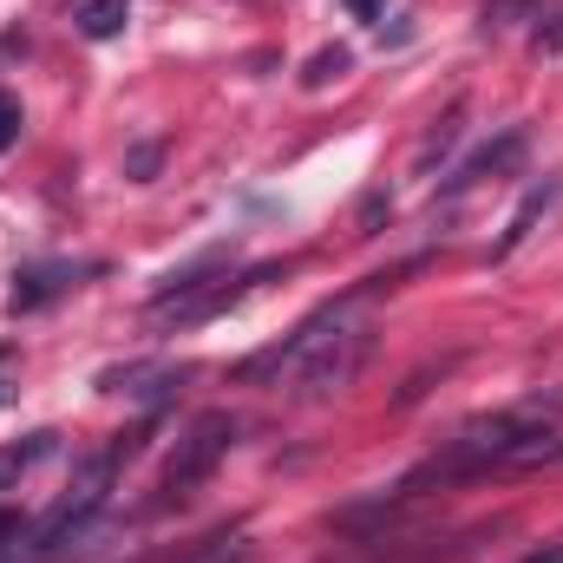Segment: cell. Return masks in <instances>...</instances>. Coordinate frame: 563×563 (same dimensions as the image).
<instances>
[{
	"mask_svg": "<svg viewBox=\"0 0 563 563\" xmlns=\"http://www.w3.org/2000/svg\"><path fill=\"white\" fill-rule=\"evenodd\" d=\"M132 452H139V432H132V439H112L106 452H92V459L79 465V478L66 485V498L26 531V558H53V551H66V544H73L106 505H112V485H119V472H125Z\"/></svg>",
	"mask_w": 563,
	"mask_h": 563,
	"instance_id": "obj_3",
	"label": "cell"
},
{
	"mask_svg": "<svg viewBox=\"0 0 563 563\" xmlns=\"http://www.w3.org/2000/svg\"><path fill=\"white\" fill-rule=\"evenodd\" d=\"M347 66H354V53H347V46H334V53H314V59H308V73H301V86H328V79H341Z\"/></svg>",
	"mask_w": 563,
	"mask_h": 563,
	"instance_id": "obj_11",
	"label": "cell"
},
{
	"mask_svg": "<svg viewBox=\"0 0 563 563\" xmlns=\"http://www.w3.org/2000/svg\"><path fill=\"white\" fill-rule=\"evenodd\" d=\"M53 452V432H33V445H20V452H0V472H13V465H33V459H46Z\"/></svg>",
	"mask_w": 563,
	"mask_h": 563,
	"instance_id": "obj_14",
	"label": "cell"
},
{
	"mask_svg": "<svg viewBox=\"0 0 563 563\" xmlns=\"http://www.w3.org/2000/svg\"><path fill=\"white\" fill-rule=\"evenodd\" d=\"M347 7H354V13H374V7H380V0H347Z\"/></svg>",
	"mask_w": 563,
	"mask_h": 563,
	"instance_id": "obj_17",
	"label": "cell"
},
{
	"mask_svg": "<svg viewBox=\"0 0 563 563\" xmlns=\"http://www.w3.org/2000/svg\"><path fill=\"white\" fill-rule=\"evenodd\" d=\"M20 125H26V119H20V99H13V92H0V151H13V144H20Z\"/></svg>",
	"mask_w": 563,
	"mask_h": 563,
	"instance_id": "obj_13",
	"label": "cell"
},
{
	"mask_svg": "<svg viewBox=\"0 0 563 563\" xmlns=\"http://www.w3.org/2000/svg\"><path fill=\"white\" fill-rule=\"evenodd\" d=\"M558 197H563V184H558V177H544V184H531V190H525V203L511 210V223H505V236L492 243V263H505V256H511V250H518V243H525V236L538 230V217H544V210H551Z\"/></svg>",
	"mask_w": 563,
	"mask_h": 563,
	"instance_id": "obj_8",
	"label": "cell"
},
{
	"mask_svg": "<svg viewBox=\"0 0 563 563\" xmlns=\"http://www.w3.org/2000/svg\"><path fill=\"white\" fill-rule=\"evenodd\" d=\"M452 144H459V112H452V119H445V125H439V132H432V139L420 144V177L432 170V157H445Z\"/></svg>",
	"mask_w": 563,
	"mask_h": 563,
	"instance_id": "obj_12",
	"label": "cell"
},
{
	"mask_svg": "<svg viewBox=\"0 0 563 563\" xmlns=\"http://www.w3.org/2000/svg\"><path fill=\"white\" fill-rule=\"evenodd\" d=\"M0 361H7V354H0Z\"/></svg>",
	"mask_w": 563,
	"mask_h": 563,
	"instance_id": "obj_18",
	"label": "cell"
},
{
	"mask_svg": "<svg viewBox=\"0 0 563 563\" xmlns=\"http://www.w3.org/2000/svg\"><path fill=\"white\" fill-rule=\"evenodd\" d=\"M164 563H250V538L243 531H217V538H197L190 551H177Z\"/></svg>",
	"mask_w": 563,
	"mask_h": 563,
	"instance_id": "obj_9",
	"label": "cell"
},
{
	"mask_svg": "<svg viewBox=\"0 0 563 563\" xmlns=\"http://www.w3.org/2000/svg\"><path fill=\"white\" fill-rule=\"evenodd\" d=\"M125 20H132V0H86L79 7V33L86 40H112V33H125Z\"/></svg>",
	"mask_w": 563,
	"mask_h": 563,
	"instance_id": "obj_10",
	"label": "cell"
},
{
	"mask_svg": "<svg viewBox=\"0 0 563 563\" xmlns=\"http://www.w3.org/2000/svg\"><path fill=\"white\" fill-rule=\"evenodd\" d=\"M525 157V132L511 125V132H498V144H485V151H472L452 177H445V197H459V190H472V184H492V177H505L511 164Z\"/></svg>",
	"mask_w": 563,
	"mask_h": 563,
	"instance_id": "obj_5",
	"label": "cell"
},
{
	"mask_svg": "<svg viewBox=\"0 0 563 563\" xmlns=\"http://www.w3.org/2000/svg\"><path fill=\"white\" fill-rule=\"evenodd\" d=\"M20 538H26V518H20L13 505H0V551H7V544H20Z\"/></svg>",
	"mask_w": 563,
	"mask_h": 563,
	"instance_id": "obj_15",
	"label": "cell"
},
{
	"mask_svg": "<svg viewBox=\"0 0 563 563\" xmlns=\"http://www.w3.org/2000/svg\"><path fill=\"white\" fill-rule=\"evenodd\" d=\"M79 276H92V263H33V269H20V282H13V314H26V308L66 295Z\"/></svg>",
	"mask_w": 563,
	"mask_h": 563,
	"instance_id": "obj_6",
	"label": "cell"
},
{
	"mask_svg": "<svg viewBox=\"0 0 563 563\" xmlns=\"http://www.w3.org/2000/svg\"><path fill=\"white\" fill-rule=\"evenodd\" d=\"M558 420H563V387L558 394H531V400H518L505 413H485V420L459 426L445 439V452L426 472H413L400 492H420L426 478H465V472H492V465H511V459H538Z\"/></svg>",
	"mask_w": 563,
	"mask_h": 563,
	"instance_id": "obj_2",
	"label": "cell"
},
{
	"mask_svg": "<svg viewBox=\"0 0 563 563\" xmlns=\"http://www.w3.org/2000/svg\"><path fill=\"white\" fill-rule=\"evenodd\" d=\"M99 387L106 394H132V400H170L177 387H184V367H112V374H99Z\"/></svg>",
	"mask_w": 563,
	"mask_h": 563,
	"instance_id": "obj_7",
	"label": "cell"
},
{
	"mask_svg": "<svg viewBox=\"0 0 563 563\" xmlns=\"http://www.w3.org/2000/svg\"><path fill=\"white\" fill-rule=\"evenodd\" d=\"M367 354H374V321H367L361 295H341L321 314H308L288 341L250 354L236 374L250 387H276V394H295V400H328L361 374Z\"/></svg>",
	"mask_w": 563,
	"mask_h": 563,
	"instance_id": "obj_1",
	"label": "cell"
},
{
	"mask_svg": "<svg viewBox=\"0 0 563 563\" xmlns=\"http://www.w3.org/2000/svg\"><path fill=\"white\" fill-rule=\"evenodd\" d=\"M525 563H563V538H558V544H544V551H531Z\"/></svg>",
	"mask_w": 563,
	"mask_h": 563,
	"instance_id": "obj_16",
	"label": "cell"
},
{
	"mask_svg": "<svg viewBox=\"0 0 563 563\" xmlns=\"http://www.w3.org/2000/svg\"><path fill=\"white\" fill-rule=\"evenodd\" d=\"M236 432L243 426L230 420V413H197V420L184 426V439H177V452L164 459V478H157V498L164 505H184L190 492H203L210 478H217V465L236 452Z\"/></svg>",
	"mask_w": 563,
	"mask_h": 563,
	"instance_id": "obj_4",
	"label": "cell"
}]
</instances>
